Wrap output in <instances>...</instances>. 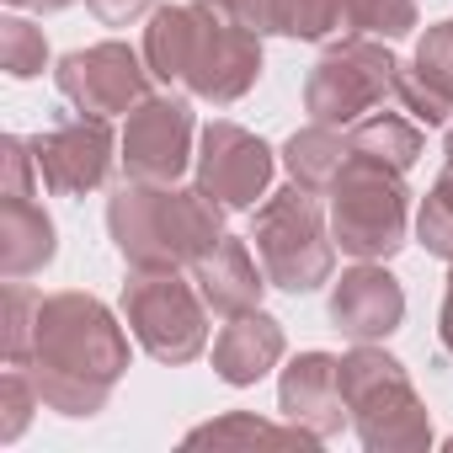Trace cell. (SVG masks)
<instances>
[{
	"mask_svg": "<svg viewBox=\"0 0 453 453\" xmlns=\"http://www.w3.org/2000/svg\"><path fill=\"white\" fill-rule=\"evenodd\" d=\"M331 197V241L352 262H389L400 257L411 235V192L400 171H384L373 160H347Z\"/></svg>",
	"mask_w": 453,
	"mask_h": 453,
	"instance_id": "6",
	"label": "cell"
},
{
	"mask_svg": "<svg viewBox=\"0 0 453 453\" xmlns=\"http://www.w3.org/2000/svg\"><path fill=\"white\" fill-rule=\"evenodd\" d=\"M437 336L453 352V262H448V294H442V310H437Z\"/></svg>",
	"mask_w": 453,
	"mask_h": 453,
	"instance_id": "31",
	"label": "cell"
},
{
	"mask_svg": "<svg viewBox=\"0 0 453 453\" xmlns=\"http://www.w3.org/2000/svg\"><path fill=\"white\" fill-rule=\"evenodd\" d=\"M262 257H251V246L246 241H235V235H224L197 267H192V283H197V294L208 299V310L213 315H246V310H262V294H267V273L257 267Z\"/></svg>",
	"mask_w": 453,
	"mask_h": 453,
	"instance_id": "17",
	"label": "cell"
},
{
	"mask_svg": "<svg viewBox=\"0 0 453 453\" xmlns=\"http://www.w3.org/2000/svg\"><path fill=\"white\" fill-rule=\"evenodd\" d=\"M416 246H421L426 257L453 262V160L437 171V181H432L426 197H421V213H416Z\"/></svg>",
	"mask_w": 453,
	"mask_h": 453,
	"instance_id": "22",
	"label": "cell"
},
{
	"mask_svg": "<svg viewBox=\"0 0 453 453\" xmlns=\"http://www.w3.org/2000/svg\"><path fill=\"white\" fill-rule=\"evenodd\" d=\"M326 315L347 342H384L405 320V288L384 262H357L331 283Z\"/></svg>",
	"mask_w": 453,
	"mask_h": 453,
	"instance_id": "14",
	"label": "cell"
},
{
	"mask_svg": "<svg viewBox=\"0 0 453 453\" xmlns=\"http://www.w3.org/2000/svg\"><path fill=\"white\" fill-rule=\"evenodd\" d=\"M208 6H219L224 17H235L241 27L251 33H278V12H283V0H208Z\"/></svg>",
	"mask_w": 453,
	"mask_h": 453,
	"instance_id": "29",
	"label": "cell"
},
{
	"mask_svg": "<svg viewBox=\"0 0 453 453\" xmlns=\"http://www.w3.org/2000/svg\"><path fill=\"white\" fill-rule=\"evenodd\" d=\"M197 187L219 203V208H257V197H267L278 155L267 150V139H257L251 128L219 118L197 134Z\"/></svg>",
	"mask_w": 453,
	"mask_h": 453,
	"instance_id": "10",
	"label": "cell"
},
{
	"mask_svg": "<svg viewBox=\"0 0 453 453\" xmlns=\"http://www.w3.org/2000/svg\"><path fill=\"white\" fill-rule=\"evenodd\" d=\"M128 336L134 331H123L118 315L96 294L65 288L38 304L33 347L17 368H27L43 411L86 421V416L107 411L118 379L128 373Z\"/></svg>",
	"mask_w": 453,
	"mask_h": 453,
	"instance_id": "1",
	"label": "cell"
},
{
	"mask_svg": "<svg viewBox=\"0 0 453 453\" xmlns=\"http://www.w3.org/2000/svg\"><path fill=\"white\" fill-rule=\"evenodd\" d=\"M59 235L54 219L33 203V197H12L0 203V273L6 278H33L54 262Z\"/></svg>",
	"mask_w": 453,
	"mask_h": 453,
	"instance_id": "18",
	"label": "cell"
},
{
	"mask_svg": "<svg viewBox=\"0 0 453 453\" xmlns=\"http://www.w3.org/2000/svg\"><path fill=\"white\" fill-rule=\"evenodd\" d=\"M86 6H91L107 27H134V22L155 17V0H86Z\"/></svg>",
	"mask_w": 453,
	"mask_h": 453,
	"instance_id": "30",
	"label": "cell"
},
{
	"mask_svg": "<svg viewBox=\"0 0 453 453\" xmlns=\"http://www.w3.org/2000/svg\"><path fill=\"white\" fill-rule=\"evenodd\" d=\"M6 6H38V12H65L75 0H6Z\"/></svg>",
	"mask_w": 453,
	"mask_h": 453,
	"instance_id": "32",
	"label": "cell"
},
{
	"mask_svg": "<svg viewBox=\"0 0 453 453\" xmlns=\"http://www.w3.org/2000/svg\"><path fill=\"white\" fill-rule=\"evenodd\" d=\"M0 171H6V187H0V203H12V197H33V187L43 181V176H38V155H33V139H17V134H6V139H0Z\"/></svg>",
	"mask_w": 453,
	"mask_h": 453,
	"instance_id": "27",
	"label": "cell"
},
{
	"mask_svg": "<svg viewBox=\"0 0 453 453\" xmlns=\"http://www.w3.org/2000/svg\"><path fill=\"white\" fill-rule=\"evenodd\" d=\"M38 304L43 294H33L22 278H6V326H0V342H6V363H22L33 347V326H38Z\"/></svg>",
	"mask_w": 453,
	"mask_h": 453,
	"instance_id": "25",
	"label": "cell"
},
{
	"mask_svg": "<svg viewBox=\"0 0 453 453\" xmlns=\"http://www.w3.org/2000/svg\"><path fill=\"white\" fill-rule=\"evenodd\" d=\"M38 405H43V400H38L27 368L6 363V373H0V442H17V437L27 432V421H33Z\"/></svg>",
	"mask_w": 453,
	"mask_h": 453,
	"instance_id": "26",
	"label": "cell"
},
{
	"mask_svg": "<svg viewBox=\"0 0 453 453\" xmlns=\"http://www.w3.org/2000/svg\"><path fill=\"white\" fill-rule=\"evenodd\" d=\"M278 411L299 432H310L320 442H331L342 426H352L347 395H342V357H331V352H299L283 368V379H278Z\"/></svg>",
	"mask_w": 453,
	"mask_h": 453,
	"instance_id": "15",
	"label": "cell"
},
{
	"mask_svg": "<svg viewBox=\"0 0 453 453\" xmlns=\"http://www.w3.org/2000/svg\"><path fill=\"white\" fill-rule=\"evenodd\" d=\"M347 160H352V144H347V134L331 128V123H310V128H299V134L283 144V171H288V181H299L304 192H320V197L336 187V176H342Z\"/></svg>",
	"mask_w": 453,
	"mask_h": 453,
	"instance_id": "19",
	"label": "cell"
},
{
	"mask_svg": "<svg viewBox=\"0 0 453 453\" xmlns=\"http://www.w3.org/2000/svg\"><path fill=\"white\" fill-rule=\"evenodd\" d=\"M416 27V0H283L278 33L299 43H342V38H405Z\"/></svg>",
	"mask_w": 453,
	"mask_h": 453,
	"instance_id": "12",
	"label": "cell"
},
{
	"mask_svg": "<svg viewBox=\"0 0 453 453\" xmlns=\"http://www.w3.org/2000/svg\"><path fill=\"white\" fill-rule=\"evenodd\" d=\"M203 442H299V448H320V437L299 432L294 421L288 426H273L257 411H230V416H219V421L192 426L187 432V448H203Z\"/></svg>",
	"mask_w": 453,
	"mask_h": 453,
	"instance_id": "21",
	"label": "cell"
},
{
	"mask_svg": "<svg viewBox=\"0 0 453 453\" xmlns=\"http://www.w3.org/2000/svg\"><path fill=\"white\" fill-rule=\"evenodd\" d=\"M33 155H38V176L54 197H86L96 187H107L112 160H118V139L107 118H70L49 134H33Z\"/></svg>",
	"mask_w": 453,
	"mask_h": 453,
	"instance_id": "13",
	"label": "cell"
},
{
	"mask_svg": "<svg viewBox=\"0 0 453 453\" xmlns=\"http://www.w3.org/2000/svg\"><path fill=\"white\" fill-rule=\"evenodd\" d=\"M395 102L405 107V118H416V123H426V128H442L448 118H453V102H442L421 75H411L405 65H400V86H395Z\"/></svg>",
	"mask_w": 453,
	"mask_h": 453,
	"instance_id": "28",
	"label": "cell"
},
{
	"mask_svg": "<svg viewBox=\"0 0 453 453\" xmlns=\"http://www.w3.org/2000/svg\"><path fill=\"white\" fill-rule=\"evenodd\" d=\"M224 213L197 181L192 187H155L123 181L107 197V235L128 267H197L224 241Z\"/></svg>",
	"mask_w": 453,
	"mask_h": 453,
	"instance_id": "3",
	"label": "cell"
},
{
	"mask_svg": "<svg viewBox=\"0 0 453 453\" xmlns=\"http://www.w3.org/2000/svg\"><path fill=\"white\" fill-rule=\"evenodd\" d=\"M342 395H347L352 432L368 453L432 448V411L421 405L405 363L389 357L379 342H352V352L342 357Z\"/></svg>",
	"mask_w": 453,
	"mask_h": 453,
	"instance_id": "4",
	"label": "cell"
},
{
	"mask_svg": "<svg viewBox=\"0 0 453 453\" xmlns=\"http://www.w3.org/2000/svg\"><path fill=\"white\" fill-rule=\"evenodd\" d=\"M49 65V38L43 27H33L27 17H6L0 22V70L12 81H33Z\"/></svg>",
	"mask_w": 453,
	"mask_h": 453,
	"instance_id": "23",
	"label": "cell"
},
{
	"mask_svg": "<svg viewBox=\"0 0 453 453\" xmlns=\"http://www.w3.org/2000/svg\"><path fill=\"white\" fill-rule=\"evenodd\" d=\"M144 65L155 81L192 91L197 102L230 107L262 75V33L241 27L208 0L192 6H155L144 27Z\"/></svg>",
	"mask_w": 453,
	"mask_h": 453,
	"instance_id": "2",
	"label": "cell"
},
{
	"mask_svg": "<svg viewBox=\"0 0 453 453\" xmlns=\"http://www.w3.org/2000/svg\"><path fill=\"white\" fill-rule=\"evenodd\" d=\"M395 86H400V59L389 54L384 38H342L320 54V65L304 81V112L310 123L352 128L357 118L395 102Z\"/></svg>",
	"mask_w": 453,
	"mask_h": 453,
	"instance_id": "8",
	"label": "cell"
},
{
	"mask_svg": "<svg viewBox=\"0 0 453 453\" xmlns=\"http://www.w3.org/2000/svg\"><path fill=\"white\" fill-rule=\"evenodd\" d=\"M283 326L267 315V310H246V315H230L213 336V373L235 389H251L257 379H267L278 363H283Z\"/></svg>",
	"mask_w": 453,
	"mask_h": 453,
	"instance_id": "16",
	"label": "cell"
},
{
	"mask_svg": "<svg viewBox=\"0 0 453 453\" xmlns=\"http://www.w3.org/2000/svg\"><path fill=\"white\" fill-rule=\"evenodd\" d=\"M251 241L273 288L315 294L320 283H331L336 241H331V213L320 208V192H304L299 181L267 192L251 208Z\"/></svg>",
	"mask_w": 453,
	"mask_h": 453,
	"instance_id": "5",
	"label": "cell"
},
{
	"mask_svg": "<svg viewBox=\"0 0 453 453\" xmlns=\"http://www.w3.org/2000/svg\"><path fill=\"white\" fill-rule=\"evenodd\" d=\"M192 107L181 96H144L128 123H123V139H118V160L128 171V181H155V187H171L181 181V171L197 160L192 155Z\"/></svg>",
	"mask_w": 453,
	"mask_h": 453,
	"instance_id": "11",
	"label": "cell"
},
{
	"mask_svg": "<svg viewBox=\"0 0 453 453\" xmlns=\"http://www.w3.org/2000/svg\"><path fill=\"white\" fill-rule=\"evenodd\" d=\"M347 144H352L357 160H373V165L405 176L421 160V123L400 118V112H368L347 128Z\"/></svg>",
	"mask_w": 453,
	"mask_h": 453,
	"instance_id": "20",
	"label": "cell"
},
{
	"mask_svg": "<svg viewBox=\"0 0 453 453\" xmlns=\"http://www.w3.org/2000/svg\"><path fill=\"white\" fill-rule=\"evenodd\" d=\"M405 70H411V75H421L442 102H453V17L426 27V38L416 43V54H411V65H405Z\"/></svg>",
	"mask_w": 453,
	"mask_h": 453,
	"instance_id": "24",
	"label": "cell"
},
{
	"mask_svg": "<svg viewBox=\"0 0 453 453\" xmlns=\"http://www.w3.org/2000/svg\"><path fill=\"white\" fill-rule=\"evenodd\" d=\"M54 86H59V96L75 112L112 123V118H128L150 96V65L128 43L107 38V43H91V49L65 54L59 70H54Z\"/></svg>",
	"mask_w": 453,
	"mask_h": 453,
	"instance_id": "9",
	"label": "cell"
},
{
	"mask_svg": "<svg viewBox=\"0 0 453 453\" xmlns=\"http://www.w3.org/2000/svg\"><path fill=\"white\" fill-rule=\"evenodd\" d=\"M123 326L155 363L181 368L208 347V299L192 278H181V267H134L123 283Z\"/></svg>",
	"mask_w": 453,
	"mask_h": 453,
	"instance_id": "7",
	"label": "cell"
},
{
	"mask_svg": "<svg viewBox=\"0 0 453 453\" xmlns=\"http://www.w3.org/2000/svg\"><path fill=\"white\" fill-rule=\"evenodd\" d=\"M448 160H453V123H448Z\"/></svg>",
	"mask_w": 453,
	"mask_h": 453,
	"instance_id": "33",
	"label": "cell"
}]
</instances>
